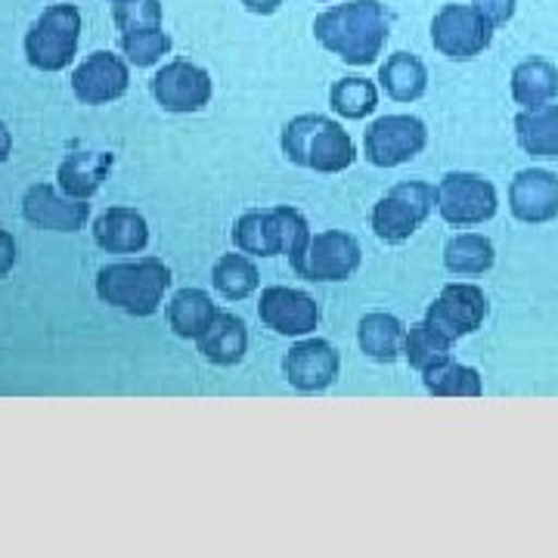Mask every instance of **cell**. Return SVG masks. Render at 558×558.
Instances as JSON below:
<instances>
[{
  "mask_svg": "<svg viewBox=\"0 0 558 558\" xmlns=\"http://www.w3.org/2000/svg\"><path fill=\"white\" fill-rule=\"evenodd\" d=\"M422 381H425V391L435 398H481V391H484L478 369L457 363L453 357L425 369Z\"/></svg>",
  "mask_w": 558,
  "mask_h": 558,
  "instance_id": "cell-26",
  "label": "cell"
},
{
  "mask_svg": "<svg viewBox=\"0 0 558 558\" xmlns=\"http://www.w3.org/2000/svg\"><path fill=\"white\" fill-rule=\"evenodd\" d=\"M22 215L28 223L53 233H78L90 218V205L81 199H69L65 193H57L50 183L28 186L22 199Z\"/></svg>",
  "mask_w": 558,
  "mask_h": 558,
  "instance_id": "cell-16",
  "label": "cell"
},
{
  "mask_svg": "<svg viewBox=\"0 0 558 558\" xmlns=\"http://www.w3.org/2000/svg\"><path fill=\"white\" fill-rule=\"evenodd\" d=\"M403 339H407V329L395 314H366L360 319L357 341L366 357L391 363L403 354Z\"/></svg>",
  "mask_w": 558,
  "mask_h": 558,
  "instance_id": "cell-25",
  "label": "cell"
},
{
  "mask_svg": "<svg viewBox=\"0 0 558 558\" xmlns=\"http://www.w3.org/2000/svg\"><path fill=\"white\" fill-rule=\"evenodd\" d=\"M258 317L267 329L289 339H304L317 329L319 304L301 289L289 286H267L260 292Z\"/></svg>",
  "mask_w": 558,
  "mask_h": 558,
  "instance_id": "cell-13",
  "label": "cell"
},
{
  "mask_svg": "<svg viewBox=\"0 0 558 558\" xmlns=\"http://www.w3.org/2000/svg\"><path fill=\"white\" fill-rule=\"evenodd\" d=\"M165 317L178 339L199 341L218 317V307L211 304V295L202 289H180L174 292V299L168 301Z\"/></svg>",
  "mask_w": 558,
  "mask_h": 558,
  "instance_id": "cell-21",
  "label": "cell"
},
{
  "mask_svg": "<svg viewBox=\"0 0 558 558\" xmlns=\"http://www.w3.org/2000/svg\"><path fill=\"white\" fill-rule=\"evenodd\" d=\"M121 50L131 65L137 69H149L156 65L161 57H168L171 50V38L161 25H153V28H137V32H124L121 35Z\"/></svg>",
  "mask_w": 558,
  "mask_h": 558,
  "instance_id": "cell-31",
  "label": "cell"
},
{
  "mask_svg": "<svg viewBox=\"0 0 558 558\" xmlns=\"http://www.w3.org/2000/svg\"><path fill=\"white\" fill-rule=\"evenodd\" d=\"M116 165L112 153H72L57 171V183L69 199L87 202L100 190Z\"/></svg>",
  "mask_w": 558,
  "mask_h": 558,
  "instance_id": "cell-19",
  "label": "cell"
},
{
  "mask_svg": "<svg viewBox=\"0 0 558 558\" xmlns=\"http://www.w3.org/2000/svg\"><path fill=\"white\" fill-rule=\"evenodd\" d=\"M388 13L379 0H348L314 20L317 40L348 65H373L388 44Z\"/></svg>",
  "mask_w": 558,
  "mask_h": 558,
  "instance_id": "cell-1",
  "label": "cell"
},
{
  "mask_svg": "<svg viewBox=\"0 0 558 558\" xmlns=\"http://www.w3.org/2000/svg\"><path fill=\"white\" fill-rule=\"evenodd\" d=\"M435 208H438V186L425 180H403L373 205L369 223L381 242L400 245L416 233Z\"/></svg>",
  "mask_w": 558,
  "mask_h": 558,
  "instance_id": "cell-6",
  "label": "cell"
},
{
  "mask_svg": "<svg viewBox=\"0 0 558 558\" xmlns=\"http://www.w3.org/2000/svg\"><path fill=\"white\" fill-rule=\"evenodd\" d=\"M211 94H215L211 75L190 60L165 62L153 78V97L165 112L174 116L199 112L211 102Z\"/></svg>",
  "mask_w": 558,
  "mask_h": 558,
  "instance_id": "cell-12",
  "label": "cell"
},
{
  "mask_svg": "<svg viewBox=\"0 0 558 558\" xmlns=\"http://www.w3.org/2000/svg\"><path fill=\"white\" fill-rule=\"evenodd\" d=\"M242 7H245L248 13H258V16H270V13H277L279 7H282V0H242Z\"/></svg>",
  "mask_w": 558,
  "mask_h": 558,
  "instance_id": "cell-35",
  "label": "cell"
},
{
  "mask_svg": "<svg viewBox=\"0 0 558 558\" xmlns=\"http://www.w3.org/2000/svg\"><path fill=\"white\" fill-rule=\"evenodd\" d=\"M289 264H292V270L301 279H311V282H344V279H351L360 270L363 248L344 230H323V233H307L289 252Z\"/></svg>",
  "mask_w": 558,
  "mask_h": 558,
  "instance_id": "cell-4",
  "label": "cell"
},
{
  "mask_svg": "<svg viewBox=\"0 0 558 558\" xmlns=\"http://www.w3.org/2000/svg\"><path fill=\"white\" fill-rule=\"evenodd\" d=\"M128 84H131V69L112 50L90 53L72 75V90L87 106H102V102L119 100V97L128 94Z\"/></svg>",
  "mask_w": 558,
  "mask_h": 558,
  "instance_id": "cell-15",
  "label": "cell"
},
{
  "mask_svg": "<svg viewBox=\"0 0 558 558\" xmlns=\"http://www.w3.org/2000/svg\"><path fill=\"white\" fill-rule=\"evenodd\" d=\"M329 102H332V109L339 112L341 119H366L379 106V87L369 78H354L351 75V78H341L332 84Z\"/></svg>",
  "mask_w": 558,
  "mask_h": 558,
  "instance_id": "cell-30",
  "label": "cell"
},
{
  "mask_svg": "<svg viewBox=\"0 0 558 558\" xmlns=\"http://www.w3.org/2000/svg\"><path fill=\"white\" fill-rule=\"evenodd\" d=\"M211 286L218 289L220 295L227 301H245L248 295H255L260 286L258 267L245 255H220L215 260V270H211Z\"/></svg>",
  "mask_w": 558,
  "mask_h": 558,
  "instance_id": "cell-28",
  "label": "cell"
},
{
  "mask_svg": "<svg viewBox=\"0 0 558 558\" xmlns=\"http://www.w3.org/2000/svg\"><path fill=\"white\" fill-rule=\"evenodd\" d=\"M341 357L339 351L326 339H301L289 348L282 360L286 381L301 391V395H317L326 391L332 381L339 379Z\"/></svg>",
  "mask_w": 558,
  "mask_h": 558,
  "instance_id": "cell-14",
  "label": "cell"
},
{
  "mask_svg": "<svg viewBox=\"0 0 558 558\" xmlns=\"http://www.w3.org/2000/svg\"><path fill=\"white\" fill-rule=\"evenodd\" d=\"M497 260V252H494V242L481 233H459L453 240L447 242L444 248V264L447 270H453L459 277H478V274H487Z\"/></svg>",
  "mask_w": 558,
  "mask_h": 558,
  "instance_id": "cell-27",
  "label": "cell"
},
{
  "mask_svg": "<svg viewBox=\"0 0 558 558\" xmlns=\"http://www.w3.org/2000/svg\"><path fill=\"white\" fill-rule=\"evenodd\" d=\"M428 143V128L416 116H381L363 134V156L376 168H398L416 159Z\"/></svg>",
  "mask_w": 558,
  "mask_h": 558,
  "instance_id": "cell-10",
  "label": "cell"
},
{
  "mask_svg": "<svg viewBox=\"0 0 558 558\" xmlns=\"http://www.w3.org/2000/svg\"><path fill=\"white\" fill-rule=\"evenodd\" d=\"M81 13L72 3H53L25 35V57L38 72H60L78 53Z\"/></svg>",
  "mask_w": 558,
  "mask_h": 558,
  "instance_id": "cell-7",
  "label": "cell"
},
{
  "mask_svg": "<svg viewBox=\"0 0 558 558\" xmlns=\"http://www.w3.org/2000/svg\"><path fill=\"white\" fill-rule=\"evenodd\" d=\"M319 3H329V0H319Z\"/></svg>",
  "mask_w": 558,
  "mask_h": 558,
  "instance_id": "cell-38",
  "label": "cell"
},
{
  "mask_svg": "<svg viewBox=\"0 0 558 558\" xmlns=\"http://www.w3.org/2000/svg\"><path fill=\"white\" fill-rule=\"evenodd\" d=\"M199 354L215 366H236L245 351H248V329L236 314L218 311L215 323L208 326V332L199 341Z\"/></svg>",
  "mask_w": 558,
  "mask_h": 558,
  "instance_id": "cell-20",
  "label": "cell"
},
{
  "mask_svg": "<svg viewBox=\"0 0 558 558\" xmlns=\"http://www.w3.org/2000/svg\"><path fill=\"white\" fill-rule=\"evenodd\" d=\"M497 186L472 171H450L438 183L440 218L453 227H475L497 215Z\"/></svg>",
  "mask_w": 558,
  "mask_h": 558,
  "instance_id": "cell-9",
  "label": "cell"
},
{
  "mask_svg": "<svg viewBox=\"0 0 558 558\" xmlns=\"http://www.w3.org/2000/svg\"><path fill=\"white\" fill-rule=\"evenodd\" d=\"M515 137L534 159H558V106L524 109L515 116Z\"/></svg>",
  "mask_w": 558,
  "mask_h": 558,
  "instance_id": "cell-23",
  "label": "cell"
},
{
  "mask_svg": "<svg viewBox=\"0 0 558 558\" xmlns=\"http://www.w3.org/2000/svg\"><path fill=\"white\" fill-rule=\"evenodd\" d=\"M109 3H112V7H116V3H128V0H109Z\"/></svg>",
  "mask_w": 558,
  "mask_h": 558,
  "instance_id": "cell-37",
  "label": "cell"
},
{
  "mask_svg": "<svg viewBox=\"0 0 558 558\" xmlns=\"http://www.w3.org/2000/svg\"><path fill=\"white\" fill-rule=\"evenodd\" d=\"M10 153H13V134H10V128L0 121V165L10 159Z\"/></svg>",
  "mask_w": 558,
  "mask_h": 558,
  "instance_id": "cell-36",
  "label": "cell"
},
{
  "mask_svg": "<svg viewBox=\"0 0 558 558\" xmlns=\"http://www.w3.org/2000/svg\"><path fill=\"white\" fill-rule=\"evenodd\" d=\"M509 208L524 223L558 218V178L543 168H524L509 183Z\"/></svg>",
  "mask_w": 558,
  "mask_h": 558,
  "instance_id": "cell-17",
  "label": "cell"
},
{
  "mask_svg": "<svg viewBox=\"0 0 558 558\" xmlns=\"http://www.w3.org/2000/svg\"><path fill=\"white\" fill-rule=\"evenodd\" d=\"M558 97V69L543 57H531L512 72V100L524 109L549 106Z\"/></svg>",
  "mask_w": 558,
  "mask_h": 558,
  "instance_id": "cell-22",
  "label": "cell"
},
{
  "mask_svg": "<svg viewBox=\"0 0 558 558\" xmlns=\"http://www.w3.org/2000/svg\"><path fill=\"white\" fill-rule=\"evenodd\" d=\"M487 319V295L472 282H450L440 295L428 304L425 323L435 326L447 341H459L478 332Z\"/></svg>",
  "mask_w": 558,
  "mask_h": 558,
  "instance_id": "cell-11",
  "label": "cell"
},
{
  "mask_svg": "<svg viewBox=\"0 0 558 558\" xmlns=\"http://www.w3.org/2000/svg\"><path fill=\"white\" fill-rule=\"evenodd\" d=\"M494 40V25L469 3H447L432 20V44L447 60H475Z\"/></svg>",
  "mask_w": 558,
  "mask_h": 558,
  "instance_id": "cell-8",
  "label": "cell"
},
{
  "mask_svg": "<svg viewBox=\"0 0 558 558\" xmlns=\"http://www.w3.org/2000/svg\"><path fill=\"white\" fill-rule=\"evenodd\" d=\"M112 22L121 35L137 32V28H153L161 25V0H128L112 7Z\"/></svg>",
  "mask_w": 558,
  "mask_h": 558,
  "instance_id": "cell-32",
  "label": "cell"
},
{
  "mask_svg": "<svg viewBox=\"0 0 558 558\" xmlns=\"http://www.w3.org/2000/svg\"><path fill=\"white\" fill-rule=\"evenodd\" d=\"M16 264V240L13 233L0 230V277H7Z\"/></svg>",
  "mask_w": 558,
  "mask_h": 558,
  "instance_id": "cell-34",
  "label": "cell"
},
{
  "mask_svg": "<svg viewBox=\"0 0 558 558\" xmlns=\"http://www.w3.org/2000/svg\"><path fill=\"white\" fill-rule=\"evenodd\" d=\"M171 286V270L159 258L109 264L97 274V295L131 317H153Z\"/></svg>",
  "mask_w": 558,
  "mask_h": 558,
  "instance_id": "cell-3",
  "label": "cell"
},
{
  "mask_svg": "<svg viewBox=\"0 0 558 558\" xmlns=\"http://www.w3.org/2000/svg\"><path fill=\"white\" fill-rule=\"evenodd\" d=\"M450 348L453 341H447L440 336L435 326H428L425 319L422 323H413L407 329V339H403V357L410 360V366L425 373L432 366H438L444 360H450Z\"/></svg>",
  "mask_w": 558,
  "mask_h": 558,
  "instance_id": "cell-29",
  "label": "cell"
},
{
  "mask_svg": "<svg viewBox=\"0 0 558 558\" xmlns=\"http://www.w3.org/2000/svg\"><path fill=\"white\" fill-rule=\"evenodd\" d=\"M94 240L102 252L137 255L149 242V223L134 208H109L94 220Z\"/></svg>",
  "mask_w": 558,
  "mask_h": 558,
  "instance_id": "cell-18",
  "label": "cell"
},
{
  "mask_svg": "<svg viewBox=\"0 0 558 558\" xmlns=\"http://www.w3.org/2000/svg\"><path fill=\"white\" fill-rule=\"evenodd\" d=\"M472 7H475L481 16L490 22L494 28L506 25V22L515 16V0H472Z\"/></svg>",
  "mask_w": 558,
  "mask_h": 558,
  "instance_id": "cell-33",
  "label": "cell"
},
{
  "mask_svg": "<svg viewBox=\"0 0 558 558\" xmlns=\"http://www.w3.org/2000/svg\"><path fill=\"white\" fill-rule=\"evenodd\" d=\"M282 153L299 168H311L319 174H336L351 168L357 159V146L339 121L329 116H295L282 128Z\"/></svg>",
  "mask_w": 558,
  "mask_h": 558,
  "instance_id": "cell-2",
  "label": "cell"
},
{
  "mask_svg": "<svg viewBox=\"0 0 558 558\" xmlns=\"http://www.w3.org/2000/svg\"><path fill=\"white\" fill-rule=\"evenodd\" d=\"M307 220L301 211L289 205L264 208V211H245L233 223V245L242 255L255 258H277L289 255L304 236H307Z\"/></svg>",
  "mask_w": 558,
  "mask_h": 558,
  "instance_id": "cell-5",
  "label": "cell"
},
{
  "mask_svg": "<svg viewBox=\"0 0 558 558\" xmlns=\"http://www.w3.org/2000/svg\"><path fill=\"white\" fill-rule=\"evenodd\" d=\"M379 81L385 94L398 102H413L428 90V69L418 60L416 53H395L381 62Z\"/></svg>",
  "mask_w": 558,
  "mask_h": 558,
  "instance_id": "cell-24",
  "label": "cell"
}]
</instances>
